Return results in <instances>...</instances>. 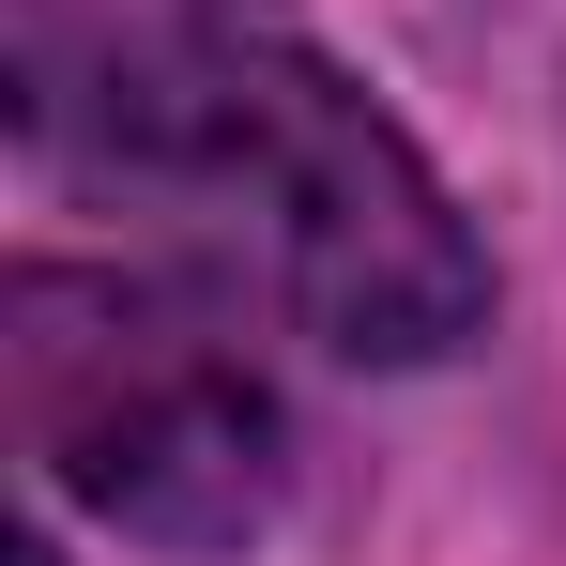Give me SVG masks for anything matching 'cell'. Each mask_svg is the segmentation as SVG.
<instances>
[{
  "label": "cell",
  "mask_w": 566,
  "mask_h": 566,
  "mask_svg": "<svg viewBox=\"0 0 566 566\" xmlns=\"http://www.w3.org/2000/svg\"><path fill=\"white\" fill-rule=\"evenodd\" d=\"M107 154H123L138 199H169L245 291H276L353 368H429L490 306L444 185L413 169V138L276 31L138 46L123 93H107Z\"/></svg>",
  "instance_id": "1"
},
{
  "label": "cell",
  "mask_w": 566,
  "mask_h": 566,
  "mask_svg": "<svg viewBox=\"0 0 566 566\" xmlns=\"http://www.w3.org/2000/svg\"><path fill=\"white\" fill-rule=\"evenodd\" d=\"M15 429L77 505L169 552H230L276 505V382L230 353V322L154 276H77L31 261L15 276Z\"/></svg>",
  "instance_id": "2"
}]
</instances>
